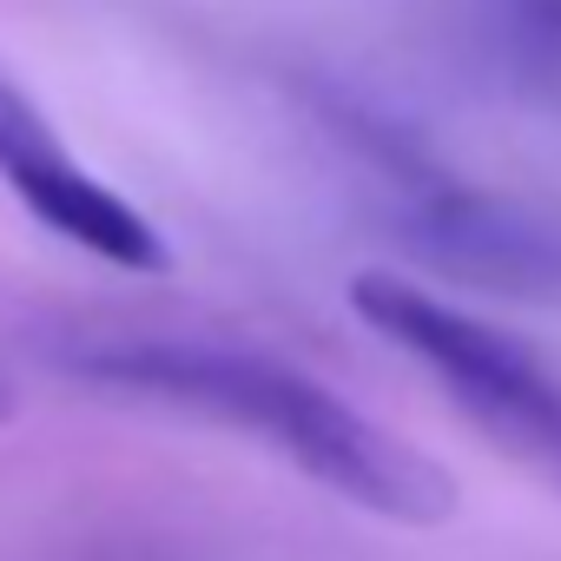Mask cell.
<instances>
[{"label":"cell","mask_w":561,"mask_h":561,"mask_svg":"<svg viewBox=\"0 0 561 561\" xmlns=\"http://www.w3.org/2000/svg\"><path fill=\"white\" fill-rule=\"evenodd\" d=\"M80 377L225 423L271 456L298 462L318 489L383 515L430 528L456 515V482L443 476L436 456L416 443L390 436L377 416H364L351 397L331 383L305 377L298 364H277L264 351H231V344H198V337H119L80 351Z\"/></svg>","instance_id":"obj_1"},{"label":"cell","mask_w":561,"mask_h":561,"mask_svg":"<svg viewBox=\"0 0 561 561\" xmlns=\"http://www.w3.org/2000/svg\"><path fill=\"white\" fill-rule=\"evenodd\" d=\"M351 311L383 344L416 357L489 443H502L515 462L561 489V364H548L528 337L443 305L397 271H357Z\"/></svg>","instance_id":"obj_2"},{"label":"cell","mask_w":561,"mask_h":561,"mask_svg":"<svg viewBox=\"0 0 561 561\" xmlns=\"http://www.w3.org/2000/svg\"><path fill=\"white\" fill-rule=\"evenodd\" d=\"M403 244L456 285L561 305V205L430 179L403 205Z\"/></svg>","instance_id":"obj_3"},{"label":"cell","mask_w":561,"mask_h":561,"mask_svg":"<svg viewBox=\"0 0 561 561\" xmlns=\"http://www.w3.org/2000/svg\"><path fill=\"white\" fill-rule=\"evenodd\" d=\"M0 185H8L54 238L119 264V271H165L172 251L159 238V225L119 198L106 179H93L67 139L54 133V119L0 73Z\"/></svg>","instance_id":"obj_4"},{"label":"cell","mask_w":561,"mask_h":561,"mask_svg":"<svg viewBox=\"0 0 561 561\" xmlns=\"http://www.w3.org/2000/svg\"><path fill=\"white\" fill-rule=\"evenodd\" d=\"M476 34L515 87L561 93V0H476Z\"/></svg>","instance_id":"obj_5"},{"label":"cell","mask_w":561,"mask_h":561,"mask_svg":"<svg viewBox=\"0 0 561 561\" xmlns=\"http://www.w3.org/2000/svg\"><path fill=\"white\" fill-rule=\"evenodd\" d=\"M8 410H14V397H8V383H0V416H8Z\"/></svg>","instance_id":"obj_6"}]
</instances>
